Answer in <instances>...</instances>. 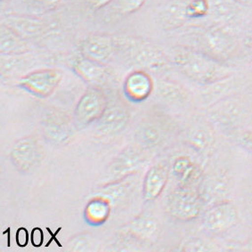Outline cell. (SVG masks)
I'll return each instance as SVG.
<instances>
[{
    "mask_svg": "<svg viewBox=\"0 0 252 252\" xmlns=\"http://www.w3.org/2000/svg\"><path fill=\"white\" fill-rule=\"evenodd\" d=\"M203 207L204 197L197 187L179 185L168 196V211L175 220L181 222L196 220Z\"/></svg>",
    "mask_w": 252,
    "mask_h": 252,
    "instance_id": "obj_3",
    "label": "cell"
},
{
    "mask_svg": "<svg viewBox=\"0 0 252 252\" xmlns=\"http://www.w3.org/2000/svg\"><path fill=\"white\" fill-rule=\"evenodd\" d=\"M43 129L47 138L56 144L66 143L71 135L70 123L59 112H50L44 118Z\"/></svg>",
    "mask_w": 252,
    "mask_h": 252,
    "instance_id": "obj_16",
    "label": "cell"
},
{
    "mask_svg": "<svg viewBox=\"0 0 252 252\" xmlns=\"http://www.w3.org/2000/svg\"><path fill=\"white\" fill-rule=\"evenodd\" d=\"M239 222L238 209L234 202L220 201L206 210L202 225L210 234H220L228 232Z\"/></svg>",
    "mask_w": 252,
    "mask_h": 252,
    "instance_id": "obj_5",
    "label": "cell"
},
{
    "mask_svg": "<svg viewBox=\"0 0 252 252\" xmlns=\"http://www.w3.org/2000/svg\"><path fill=\"white\" fill-rule=\"evenodd\" d=\"M117 53L126 56L142 70L160 71L168 66V57L153 43L138 37L116 36Z\"/></svg>",
    "mask_w": 252,
    "mask_h": 252,
    "instance_id": "obj_2",
    "label": "cell"
},
{
    "mask_svg": "<svg viewBox=\"0 0 252 252\" xmlns=\"http://www.w3.org/2000/svg\"><path fill=\"white\" fill-rule=\"evenodd\" d=\"M5 24L24 39L40 36L46 30V24L42 19L31 15L10 16Z\"/></svg>",
    "mask_w": 252,
    "mask_h": 252,
    "instance_id": "obj_18",
    "label": "cell"
},
{
    "mask_svg": "<svg viewBox=\"0 0 252 252\" xmlns=\"http://www.w3.org/2000/svg\"><path fill=\"white\" fill-rule=\"evenodd\" d=\"M80 55L83 57L106 64L117 53L115 36L94 33L85 37L80 44Z\"/></svg>",
    "mask_w": 252,
    "mask_h": 252,
    "instance_id": "obj_8",
    "label": "cell"
},
{
    "mask_svg": "<svg viewBox=\"0 0 252 252\" xmlns=\"http://www.w3.org/2000/svg\"><path fill=\"white\" fill-rule=\"evenodd\" d=\"M172 172L182 186L198 187L203 178L201 168L187 156L175 159L172 164Z\"/></svg>",
    "mask_w": 252,
    "mask_h": 252,
    "instance_id": "obj_17",
    "label": "cell"
},
{
    "mask_svg": "<svg viewBox=\"0 0 252 252\" xmlns=\"http://www.w3.org/2000/svg\"><path fill=\"white\" fill-rule=\"evenodd\" d=\"M63 79V73L56 69L34 70L24 76L19 86L39 98H47L56 91Z\"/></svg>",
    "mask_w": 252,
    "mask_h": 252,
    "instance_id": "obj_7",
    "label": "cell"
},
{
    "mask_svg": "<svg viewBox=\"0 0 252 252\" xmlns=\"http://www.w3.org/2000/svg\"><path fill=\"white\" fill-rule=\"evenodd\" d=\"M160 226L159 221L154 216H140L132 224V232L136 237L151 242L159 236Z\"/></svg>",
    "mask_w": 252,
    "mask_h": 252,
    "instance_id": "obj_22",
    "label": "cell"
},
{
    "mask_svg": "<svg viewBox=\"0 0 252 252\" xmlns=\"http://www.w3.org/2000/svg\"><path fill=\"white\" fill-rule=\"evenodd\" d=\"M236 1H238L239 3H241L243 5H247L249 3L252 2V0H236Z\"/></svg>",
    "mask_w": 252,
    "mask_h": 252,
    "instance_id": "obj_34",
    "label": "cell"
},
{
    "mask_svg": "<svg viewBox=\"0 0 252 252\" xmlns=\"http://www.w3.org/2000/svg\"><path fill=\"white\" fill-rule=\"evenodd\" d=\"M201 45V51L219 61L225 63L233 57L236 51L237 40L221 24H217L206 29L202 33Z\"/></svg>",
    "mask_w": 252,
    "mask_h": 252,
    "instance_id": "obj_4",
    "label": "cell"
},
{
    "mask_svg": "<svg viewBox=\"0 0 252 252\" xmlns=\"http://www.w3.org/2000/svg\"><path fill=\"white\" fill-rule=\"evenodd\" d=\"M146 1L147 0H114L108 6H111L112 13L116 16L124 17L137 12Z\"/></svg>",
    "mask_w": 252,
    "mask_h": 252,
    "instance_id": "obj_25",
    "label": "cell"
},
{
    "mask_svg": "<svg viewBox=\"0 0 252 252\" xmlns=\"http://www.w3.org/2000/svg\"><path fill=\"white\" fill-rule=\"evenodd\" d=\"M29 7L37 12H49L61 5L63 0H26Z\"/></svg>",
    "mask_w": 252,
    "mask_h": 252,
    "instance_id": "obj_27",
    "label": "cell"
},
{
    "mask_svg": "<svg viewBox=\"0 0 252 252\" xmlns=\"http://www.w3.org/2000/svg\"><path fill=\"white\" fill-rule=\"evenodd\" d=\"M130 119V112L122 103H108L103 115L97 121L101 130L105 133H117L126 126Z\"/></svg>",
    "mask_w": 252,
    "mask_h": 252,
    "instance_id": "obj_14",
    "label": "cell"
},
{
    "mask_svg": "<svg viewBox=\"0 0 252 252\" xmlns=\"http://www.w3.org/2000/svg\"><path fill=\"white\" fill-rule=\"evenodd\" d=\"M144 160V155L141 154L140 151L128 148L113 160L110 172L114 176L129 175L137 168H140L141 164L143 163Z\"/></svg>",
    "mask_w": 252,
    "mask_h": 252,
    "instance_id": "obj_19",
    "label": "cell"
},
{
    "mask_svg": "<svg viewBox=\"0 0 252 252\" xmlns=\"http://www.w3.org/2000/svg\"><path fill=\"white\" fill-rule=\"evenodd\" d=\"M210 12V0H188L187 14L188 19H201Z\"/></svg>",
    "mask_w": 252,
    "mask_h": 252,
    "instance_id": "obj_26",
    "label": "cell"
},
{
    "mask_svg": "<svg viewBox=\"0 0 252 252\" xmlns=\"http://www.w3.org/2000/svg\"><path fill=\"white\" fill-rule=\"evenodd\" d=\"M113 1L114 0H87V3L90 8L99 10L111 5Z\"/></svg>",
    "mask_w": 252,
    "mask_h": 252,
    "instance_id": "obj_32",
    "label": "cell"
},
{
    "mask_svg": "<svg viewBox=\"0 0 252 252\" xmlns=\"http://www.w3.org/2000/svg\"><path fill=\"white\" fill-rule=\"evenodd\" d=\"M187 140L196 151L203 152L214 145L215 136L208 125H199L191 127L187 135Z\"/></svg>",
    "mask_w": 252,
    "mask_h": 252,
    "instance_id": "obj_23",
    "label": "cell"
},
{
    "mask_svg": "<svg viewBox=\"0 0 252 252\" xmlns=\"http://www.w3.org/2000/svg\"><path fill=\"white\" fill-rule=\"evenodd\" d=\"M168 180V169L166 165L156 164L145 175L143 184V197L147 202L154 201L162 193Z\"/></svg>",
    "mask_w": 252,
    "mask_h": 252,
    "instance_id": "obj_13",
    "label": "cell"
},
{
    "mask_svg": "<svg viewBox=\"0 0 252 252\" xmlns=\"http://www.w3.org/2000/svg\"><path fill=\"white\" fill-rule=\"evenodd\" d=\"M43 150L33 137H24L17 141L11 152L14 167L23 173L31 172L42 159Z\"/></svg>",
    "mask_w": 252,
    "mask_h": 252,
    "instance_id": "obj_9",
    "label": "cell"
},
{
    "mask_svg": "<svg viewBox=\"0 0 252 252\" xmlns=\"http://www.w3.org/2000/svg\"><path fill=\"white\" fill-rule=\"evenodd\" d=\"M239 145L252 154V130L243 131L237 137Z\"/></svg>",
    "mask_w": 252,
    "mask_h": 252,
    "instance_id": "obj_29",
    "label": "cell"
},
{
    "mask_svg": "<svg viewBox=\"0 0 252 252\" xmlns=\"http://www.w3.org/2000/svg\"><path fill=\"white\" fill-rule=\"evenodd\" d=\"M31 241L35 247H39L42 245L44 242V234H43L42 229L34 228L31 234Z\"/></svg>",
    "mask_w": 252,
    "mask_h": 252,
    "instance_id": "obj_30",
    "label": "cell"
},
{
    "mask_svg": "<svg viewBox=\"0 0 252 252\" xmlns=\"http://www.w3.org/2000/svg\"><path fill=\"white\" fill-rule=\"evenodd\" d=\"M110 215V204L103 198H95L86 207L85 218L91 224H102Z\"/></svg>",
    "mask_w": 252,
    "mask_h": 252,
    "instance_id": "obj_24",
    "label": "cell"
},
{
    "mask_svg": "<svg viewBox=\"0 0 252 252\" xmlns=\"http://www.w3.org/2000/svg\"><path fill=\"white\" fill-rule=\"evenodd\" d=\"M188 0H171L164 5L158 14L159 23L165 30L181 27L189 20L187 17Z\"/></svg>",
    "mask_w": 252,
    "mask_h": 252,
    "instance_id": "obj_15",
    "label": "cell"
},
{
    "mask_svg": "<svg viewBox=\"0 0 252 252\" xmlns=\"http://www.w3.org/2000/svg\"><path fill=\"white\" fill-rule=\"evenodd\" d=\"M1 1H5V0H1Z\"/></svg>",
    "mask_w": 252,
    "mask_h": 252,
    "instance_id": "obj_35",
    "label": "cell"
},
{
    "mask_svg": "<svg viewBox=\"0 0 252 252\" xmlns=\"http://www.w3.org/2000/svg\"><path fill=\"white\" fill-rule=\"evenodd\" d=\"M26 39L21 37L6 24L1 25V53L3 55L21 54L28 50Z\"/></svg>",
    "mask_w": 252,
    "mask_h": 252,
    "instance_id": "obj_21",
    "label": "cell"
},
{
    "mask_svg": "<svg viewBox=\"0 0 252 252\" xmlns=\"http://www.w3.org/2000/svg\"><path fill=\"white\" fill-rule=\"evenodd\" d=\"M243 43L244 47L252 51V22L249 24V26L244 32Z\"/></svg>",
    "mask_w": 252,
    "mask_h": 252,
    "instance_id": "obj_33",
    "label": "cell"
},
{
    "mask_svg": "<svg viewBox=\"0 0 252 252\" xmlns=\"http://www.w3.org/2000/svg\"><path fill=\"white\" fill-rule=\"evenodd\" d=\"M159 92L163 97L173 101H178L185 97L184 91L172 84H163L160 86Z\"/></svg>",
    "mask_w": 252,
    "mask_h": 252,
    "instance_id": "obj_28",
    "label": "cell"
},
{
    "mask_svg": "<svg viewBox=\"0 0 252 252\" xmlns=\"http://www.w3.org/2000/svg\"><path fill=\"white\" fill-rule=\"evenodd\" d=\"M172 130V124L167 119L154 116L145 120L137 131V139L147 148L159 146L167 139Z\"/></svg>",
    "mask_w": 252,
    "mask_h": 252,
    "instance_id": "obj_11",
    "label": "cell"
},
{
    "mask_svg": "<svg viewBox=\"0 0 252 252\" xmlns=\"http://www.w3.org/2000/svg\"><path fill=\"white\" fill-rule=\"evenodd\" d=\"M108 99L103 90L91 88L80 97L74 110V120L77 125L86 126L97 122L108 106Z\"/></svg>",
    "mask_w": 252,
    "mask_h": 252,
    "instance_id": "obj_6",
    "label": "cell"
},
{
    "mask_svg": "<svg viewBox=\"0 0 252 252\" xmlns=\"http://www.w3.org/2000/svg\"><path fill=\"white\" fill-rule=\"evenodd\" d=\"M210 12L220 24L233 22L243 10V4L236 0H210Z\"/></svg>",
    "mask_w": 252,
    "mask_h": 252,
    "instance_id": "obj_20",
    "label": "cell"
},
{
    "mask_svg": "<svg viewBox=\"0 0 252 252\" xmlns=\"http://www.w3.org/2000/svg\"><path fill=\"white\" fill-rule=\"evenodd\" d=\"M154 80L145 70H135L126 76L123 84V92L126 98L134 103L144 102L153 93Z\"/></svg>",
    "mask_w": 252,
    "mask_h": 252,
    "instance_id": "obj_12",
    "label": "cell"
},
{
    "mask_svg": "<svg viewBox=\"0 0 252 252\" xmlns=\"http://www.w3.org/2000/svg\"><path fill=\"white\" fill-rule=\"evenodd\" d=\"M172 60L183 74L197 84H217L228 80L233 74L232 69L225 63L191 47L174 49Z\"/></svg>",
    "mask_w": 252,
    "mask_h": 252,
    "instance_id": "obj_1",
    "label": "cell"
},
{
    "mask_svg": "<svg viewBox=\"0 0 252 252\" xmlns=\"http://www.w3.org/2000/svg\"><path fill=\"white\" fill-rule=\"evenodd\" d=\"M73 70L81 80L93 88L101 89L108 86L112 80V75L106 64L83 56L74 62Z\"/></svg>",
    "mask_w": 252,
    "mask_h": 252,
    "instance_id": "obj_10",
    "label": "cell"
},
{
    "mask_svg": "<svg viewBox=\"0 0 252 252\" xmlns=\"http://www.w3.org/2000/svg\"><path fill=\"white\" fill-rule=\"evenodd\" d=\"M30 234H29L27 229L21 227L17 230L16 233V243L20 247H24L28 243Z\"/></svg>",
    "mask_w": 252,
    "mask_h": 252,
    "instance_id": "obj_31",
    "label": "cell"
}]
</instances>
